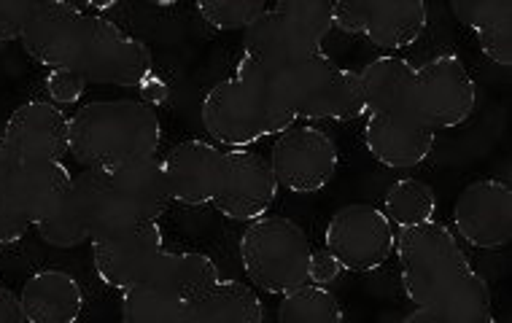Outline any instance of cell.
Returning a JSON list of instances; mask_svg holds the SVG:
<instances>
[{
	"label": "cell",
	"mask_w": 512,
	"mask_h": 323,
	"mask_svg": "<svg viewBox=\"0 0 512 323\" xmlns=\"http://www.w3.org/2000/svg\"><path fill=\"white\" fill-rule=\"evenodd\" d=\"M394 254L402 291L415 307H491L486 278L472 267L459 237L440 221L399 229Z\"/></svg>",
	"instance_id": "cell-1"
},
{
	"label": "cell",
	"mask_w": 512,
	"mask_h": 323,
	"mask_svg": "<svg viewBox=\"0 0 512 323\" xmlns=\"http://www.w3.org/2000/svg\"><path fill=\"white\" fill-rule=\"evenodd\" d=\"M235 76L256 81L275 97L283 111L300 119L351 122L367 114L362 79L356 70L340 68L324 52L281 62H248L240 57Z\"/></svg>",
	"instance_id": "cell-2"
},
{
	"label": "cell",
	"mask_w": 512,
	"mask_h": 323,
	"mask_svg": "<svg viewBox=\"0 0 512 323\" xmlns=\"http://www.w3.org/2000/svg\"><path fill=\"white\" fill-rule=\"evenodd\" d=\"M162 122L146 100H95L71 116L68 154L84 170L122 173L159 157Z\"/></svg>",
	"instance_id": "cell-3"
},
{
	"label": "cell",
	"mask_w": 512,
	"mask_h": 323,
	"mask_svg": "<svg viewBox=\"0 0 512 323\" xmlns=\"http://www.w3.org/2000/svg\"><path fill=\"white\" fill-rule=\"evenodd\" d=\"M200 119L205 132L230 149H246L297 124V119L283 111L262 84L240 76L219 81L208 89L200 105Z\"/></svg>",
	"instance_id": "cell-4"
},
{
	"label": "cell",
	"mask_w": 512,
	"mask_h": 323,
	"mask_svg": "<svg viewBox=\"0 0 512 323\" xmlns=\"http://www.w3.org/2000/svg\"><path fill=\"white\" fill-rule=\"evenodd\" d=\"M310 254L305 229L286 216L251 221L240 237V262L248 280L275 297L308 283Z\"/></svg>",
	"instance_id": "cell-5"
},
{
	"label": "cell",
	"mask_w": 512,
	"mask_h": 323,
	"mask_svg": "<svg viewBox=\"0 0 512 323\" xmlns=\"http://www.w3.org/2000/svg\"><path fill=\"white\" fill-rule=\"evenodd\" d=\"M332 33V3L324 0H281L267 6L262 17L246 30L243 60L281 62L324 52Z\"/></svg>",
	"instance_id": "cell-6"
},
{
	"label": "cell",
	"mask_w": 512,
	"mask_h": 323,
	"mask_svg": "<svg viewBox=\"0 0 512 323\" xmlns=\"http://www.w3.org/2000/svg\"><path fill=\"white\" fill-rule=\"evenodd\" d=\"M477 87L456 54H437L415 68L413 114L429 130H456L475 114Z\"/></svg>",
	"instance_id": "cell-7"
},
{
	"label": "cell",
	"mask_w": 512,
	"mask_h": 323,
	"mask_svg": "<svg viewBox=\"0 0 512 323\" xmlns=\"http://www.w3.org/2000/svg\"><path fill=\"white\" fill-rule=\"evenodd\" d=\"M324 245L343 270L375 272L394 256L397 232L383 210L351 202L329 219Z\"/></svg>",
	"instance_id": "cell-8"
},
{
	"label": "cell",
	"mask_w": 512,
	"mask_h": 323,
	"mask_svg": "<svg viewBox=\"0 0 512 323\" xmlns=\"http://www.w3.org/2000/svg\"><path fill=\"white\" fill-rule=\"evenodd\" d=\"M92 19L76 3H36L30 14L25 33H22V49H25L38 65L49 70H73L79 68L84 49L92 35Z\"/></svg>",
	"instance_id": "cell-9"
},
{
	"label": "cell",
	"mask_w": 512,
	"mask_h": 323,
	"mask_svg": "<svg viewBox=\"0 0 512 323\" xmlns=\"http://www.w3.org/2000/svg\"><path fill=\"white\" fill-rule=\"evenodd\" d=\"M76 73L87 84L143 87L154 76V57L141 38L124 33L116 22L95 14L92 35Z\"/></svg>",
	"instance_id": "cell-10"
},
{
	"label": "cell",
	"mask_w": 512,
	"mask_h": 323,
	"mask_svg": "<svg viewBox=\"0 0 512 323\" xmlns=\"http://www.w3.org/2000/svg\"><path fill=\"white\" fill-rule=\"evenodd\" d=\"M340 165L332 135L313 124H292L273 143L270 167L286 192L316 194L332 184Z\"/></svg>",
	"instance_id": "cell-11"
},
{
	"label": "cell",
	"mask_w": 512,
	"mask_h": 323,
	"mask_svg": "<svg viewBox=\"0 0 512 323\" xmlns=\"http://www.w3.org/2000/svg\"><path fill=\"white\" fill-rule=\"evenodd\" d=\"M162 243H165V235H162L159 221H143L119 235L89 243L100 283L122 294L146 283L165 251Z\"/></svg>",
	"instance_id": "cell-12"
},
{
	"label": "cell",
	"mask_w": 512,
	"mask_h": 323,
	"mask_svg": "<svg viewBox=\"0 0 512 323\" xmlns=\"http://www.w3.org/2000/svg\"><path fill=\"white\" fill-rule=\"evenodd\" d=\"M278 181L270 162L262 154L246 149L224 151V173L213 208L230 221H259L273 208Z\"/></svg>",
	"instance_id": "cell-13"
},
{
	"label": "cell",
	"mask_w": 512,
	"mask_h": 323,
	"mask_svg": "<svg viewBox=\"0 0 512 323\" xmlns=\"http://www.w3.org/2000/svg\"><path fill=\"white\" fill-rule=\"evenodd\" d=\"M456 235L480 251H499L512 240L510 184L483 178L461 189L453 208Z\"/></svg>",
	"instance_id": "cell-14"
},
{
	"label": "cell",
	"mask_w": 512,
	"mask_h": 323,
	"mask_svg": "<svg viewBox=\"0 0 512 323\" xmlns=\"http://www.w3.org/2000/svg\"><path fill=\"white\" fill-rule=\"evenodd\" d=\"M65 208L71 210L89 243H98L143 224L124 200L114 175L100 170H81L79 175H73V189L65 200Z\"/></svg>",
	"instance_id": "cell-15"
},
{
	"label": "cell",
	"mask_w": 512,
	"mask_h": 323,
	"mask_svg": "<svg viewBox=\"0 0 512 323\" xmlns=\"http://www.w3.org/2000/svg\"><path fill=\"white\" fill-rule=\"evenodd\" d=\"M71 138V116L52 100L17 105L3 127V140L19 162H65Z\"/></svg>",
	"instance_id": "cell-16"
},
{
	"label": "cell",
	"mask_w": 512,
	"mask_h": 323,
	"mask_svg": "<svg viewBox=\"0 0 512 323\" xmlns=\"http://www.w3.org/2000/svg\"><path fill=\"white\" fill-rule=\"evenodd\" d=\"M170 200L181 205H211L219 194L224 151L208 140H181L162 159Z\"/></svg>",
	"instance_id": "cell-17"
},
{
	"label": "cell",
	"mask_w": 512,
	"mask_h": 323,
	"mask_svg": "<svg viewBox=\"0 0 512 323\" xmlns=\"http://www.w3.org/2000/svg\"><path fill=\"white\" fill-rule=\"evenodd\" d=\"M362 140L372 157L391 170H410L432 157L437 132L429 130L413 111L370 114Z\"/></svg>",
	"instance_id": "cell-18"
},
{
	"label": "cell",
	"mask_w": 512,
	"mask_h": 323,
	"mask_svg": "<svg viewBox=\"0 0 512 323\" xmlns=\"http://www.w3.org/2000/svg\"><path fill=\"white\" fill-rule=\"evenodd\" d=\"M22 313L27 323H79L84 313L81 283L65 270H38L25 280Z\"/></svg>",
	"instance_id": "cell-19"
},
{
	"label": "cell",
	"mask_w": 512,
	"mask_h": 323,
	"mask_svg": "<svg viewBox=\"0 0 512 323\" xmlns=\"http://www.w3.org/2000/svg\"><path fill=\"white\" fill-rule=\"evenodd\" d=\"M71 189L73 175L65 162H22L11 181L9 200L36 227L68 200Z\"/></svg>",
	"instance_id": "cell-20"
},
{
	"label": "cell",
	"mask_w": 512,
	"mask_h": 323,
	"mask_svg": "<svg viewBox=\"0 0 512 323\" xmlns=\"http://www.w3.org/2000/svg\"><path fill=\"white\" fill-rule=\"evenodd\" d=\"M176 323H265V305L251 286L219 280L195 302H186Z\"/></svg>",
	"instance_id": "cell-21"
},
{
	"label": "cell",
	"mask_w": 512,
	"mask_h": 323,
	"mask_svg": "<svg viewBox=\"0 0 512 323\" xmlns=\"http://www.w3.org/2000/svg\"><path fill=\"white\" fill-rule=\"evenodd\" d=\"M451 11L477 38L480 52L488 60L512 65V3L510 0H456Z\"/></svg>",
	"instance_id": "cell-22"
},
{
	"label": "cell",
	"mask_w": 512,
	"mask_h": 323,
	"mask_svg": "<svg viewBox=\"0 0 512 323\" xmlns=\"http://www.w3.org/2000/svg\"><path fill=\"white\" fill-rule=\"evenodd\" d=\"M364 105L370 114H402L413 111L415 68L402 57H378L359 73Z\"/></svg>",
	"instance_id": "cell-23"
},
{
	"label": "cell",
	"mask_w": 512,
	"mask_h": 323,
	"mask_svg": "<svg viewBox=\"0 0 512 323\" xmlns=\"http://www.w3.org/2000/svg\"><path fill=\"white\" fill-rule=\"evenodd\" d=\"M370 17L364 38L383 52H399L407 46L418 44L426 30V3L421 0H367Z\"/></svg>",
	"instance_id": "cell-24"
},
{
	"label": "cell",
	"mask_w": 512,
	"mask_h": 323,
	"mask_svg": "<svg viewBox=\"0 0 512 323\" xmlns=\"http://www.w3.org/2000/svg\"><path fill=\"white\" fill-rule=\"evenodd\" d=\"M151 283H157L162 289L186 305L203 297L205 291H211L219 283V267L208 254L200 251H162L157 267L151 272Z\"/></svg>",
	"instance_id": "cell-25"
},
{
	"label": "cell",
	"mask_w": 512,
	"mask_h": 323,
	"mask_svg": "<svg viewBox=\"0 0 512 323\" xmlns=\"http://www.w3.org/2000/svg\"><path fill=\"white\" fill-rule=\"evenodd\" d=\"M114 181L122 189L127 205L141 221H159V216L168 210L170 194L159 157L146 159L141 165L122 170V173H114Z\"/></svg>",
	"instance_id": "cell-26"
},
{
	"label": "cell",
	"mask_w": 512,
	"mask_h": 323,
	"mask_svg": "<svg viewBox=\"0 0 512 323\" xmlns=\"http://www.w3.org/2000/svg\"><path fill=\"white\" fill-rule=\"evenodd\" d=\"M383 213L391 221V227H418L434 219L437 213V197L434 189L418 178H399L389 186L386 200H383Z\"/></svg>",
	"instance_id": "cell-27"
},
{
	"label": "cell",
	"mask_w": 512,
	"mask_h": 323,
	"mask_svg": "<svg viewBox=\"0 0 512 323\" xmlns=\"http://www.w3.org/2000/svg\"><path fill=\"white\" fill-rule=\"evenodd\" d=\"M278 323H345V313L332 291L305 283L283 294Z\"/></svg>",
	"instance_id": "cell-28"
},
{
	"label": "cell",
	"mask_w": 512,
	"mask_h": 323,
	"mask_svg": "<svg viewBox=\"0 0 512 323\" xmlns=\"http://www.w3.org/2000/svg\"><path fill=\"white\" fill-rule=\"evenodd\" d=\"M181 302L157 283H141L135 289L124 291L119 323H176L181 313Z\"/></svg>",
	"instance_id": "cell-29"
},
{
	"label": "cell",
	"mask_w": 512,
	"mask_h": 323,
	"mask_svg": "<svg viewBox=\"0 0 512 323\" xmlns=\"http://www.w3.org/2000/svg\"><path fill=\"white\" fill-rule=\"evenodd\" d=\"M267 6L262 0H203L197 14L213 30H248L262 17Z\"/></svg>",
	"instance_id": "cell-30"
},
{
	"label": "cell",
	"mask_w": 512,
	"mask_h": 323,
	"mask_svg": "<svg viewBox=\"0 0 512 323\" xmlns=\"http://www.w3.org/2000/svg\"><path fill=\"white\" fill-rule=\"evenodd\" d=\"M402 323H496L491 307L469 305H440L415 307Z\"/></svg>",
	"instance_id": "cell-31"
},
{
	"label": "cell",
	"mask_w": 512,
	"mask_h": 323,
	"mask_svg": "<svg viewBox=\"0 0 512 323\" xmlns=\"http://www.w3.org/2000/svg\"><path fill=\"white\" fill-rule=\"evenodd\" d=\"M84 89H87V81L81 79L79 73H73V70H49V76H46L49 100L54 105H60V108L79 103Z\"/></svg>",
	"instance_id": "cell-32"
},
{
	"label": "cell",
	"mask_w": 512,
	"mask_h": 323,
	"mask_svg": "<svg viewBox=\"0 0 512 323\" xmlns=\"http://www.w3.org/2000/svg\"><path fill=\"white\" fill-rule=\"evenodd\" d=\"M33 9L30 0H0V41H19Z\"/></svg>",
	"instance_id": "cell-33"
},
{
	"label": "cell",
	"mask_w": 512,
	"mask_h": 323,
	"mask_svg": "<svg viewBox=\"0 0 512 323\" xmlns=\"http://www.w3.org/2000/svg\"><path fill=\"white\" fill-rule=\"evenodd\" d=\"M370 17V3H356V0H340L332 3V30L348 35H364Z\"/></svg>",
	"instance_id": "cell-34"
},
{
	"label": "cell",
	"mask_w": 512,
	"mask_h": 323,
	"mask_svg": "<svg viewBox=\"0 0 512 323\" xmlns=\"http://www.w3.org/2000/svg\"><path fill=\"white\" fill-rule=\"evenodd\" d=\"M33 229L30 219L9 200L0 197V245H14Z\"/></svg>",
	"instance_id": "cell-35"
},
{
	"label": "cell",
	"mask_w": 512,
	"mask_h": 323,
	"mask_svg": "<svg viewBox=\"0 0 512 323\" xmlns=\"http://www.w3.org/2000/svg\"><path fill=\"white\" fill-rule=\"evenodd\" d=\"M340 272H343V267H340V262H337L335 256L329 254L327 248L310 254V264H308L310 286H324V289H327L332 280L340 278Z\"/></svg>",
	"instance_id": "cell-36"
},
{
	"label": "cell",
	"mask_w": 512,
	"mask_h": 323,
	"mask_svg": "<svg viewBox=\"0 0 512 323\" xmlns=\"http://www.w3.org/2000/svg\"><path fill=\"white\" fill-rule=\"evenodd\" d=\"M19 165H22V162L17 159V154L11 151L9 143L0 135V197H9L11 181H14Z\"/></svg>",
	"instance_id": "cell-37"
},
{
	"label": "cell",
	"mask_w": 512,
	"mask_h": 323,
	"mask_svg": "<svg viewBox=\"0 0 512 323\" xmlns=\"http://www.w3.org/2000/svg\"><path fill=\"white\" fill-rule=\"evenodd\" d=\"M0 323H27L19 294H14L6 283H0Z\"/></svg>",
	"instance_id": "cell-38"
}]
</instances>
